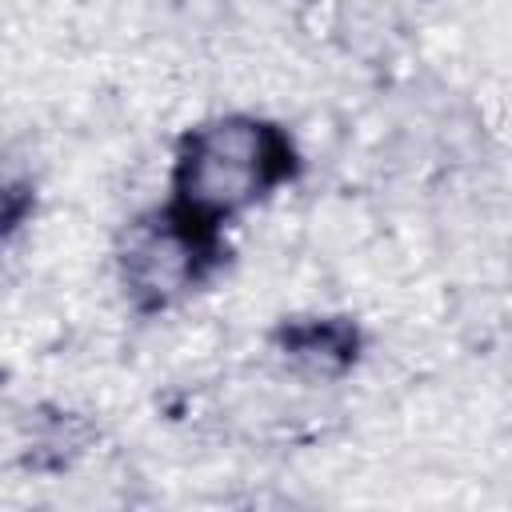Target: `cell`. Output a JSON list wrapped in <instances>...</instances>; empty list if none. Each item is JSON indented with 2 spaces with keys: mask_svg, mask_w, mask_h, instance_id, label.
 Instances as JSON below:
<instances>
[{
  "mask_svg": "<svg viewBox=\"0 0 512 512\" xmlns=\"http://www.w3.org/2000/svg\"><path fill=\"white\" fill-rule=\"evenodd\" d=\"M296 164L288 128L248 112L212 116L180 136L168 204L224 232V224L280 192L296 176Z\"/></svg>",
  "mask_w": 512,
  "mask_h": 512,
  "instance_id": "1",
  "label": "cell"
},
{
  "mask_svg": "<svg viewBox=\"0 0 512 512\" xmlns=\"http://www.w3.org/2000/svg\"><path fill=\"white\" fill-rule=\"evenodd\" d=\"M224 260V232L192 220L168 200L132 216L116 240V276L136 312L184 304Z\"/></svg>",
  "mask_w": 512,
  "mask_h": 512,
  "instance_id": "2",
  "label": "cell"
},
{
  "mask_svg": "<svg viewBox=\"0 0 512 512\" xmlns=\"http://www.w3.org/2000/svg\"><path fill=\"white\" fill-rule=\"evenodd\" d=\"M360 336L344 316H304L276 332V352L304 376H336L356 360Z\"/></svg>",
  "mask_w": 512,
  "mask_h": 512,
  "instance_id": "3",
  "label": "cell"
},
{
  "mask_svg": "<svg viewBox=\"0 0 512 512\" xmlns=\"http://www.w3.org/2000/svg\"><path fill=\"white\" fill-rule=\"evenodd\" d=\"M36 208V184L24 160H16L8 148H0V240L24 228V220Z\"/></svg>",
  "mask_w": 512,
  "mask_h": 512,
  "instance_id": "4",
  "label": "cell"
}]
</instances>
